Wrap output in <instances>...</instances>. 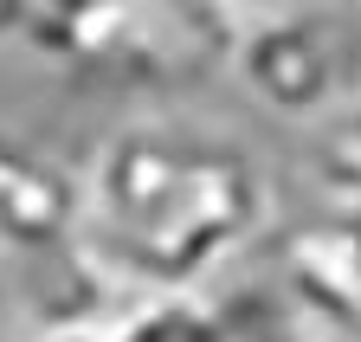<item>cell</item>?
<instances>
[{"label":"cell","mask_w":361,"mask_h":342,"mask_svg":"<svg viewBox=\"0 0 361 342\" xmlns=\"http://www.w3.org/2000/svg\"><path fill=\"white\" fill-rule=\"evenodd\" d=\"M168 13L188 32L194 52H219L233 65V59L297 39V32L361 26V0H168Z\"/></svg>","instance_id":"4"},{"label":"cell","mask_w":361,"mask_h":342,"mask_svg":"<svg viewBox=\"0 0 361 342\" xmlns=\"http://www.w3.org/2000/svg\"><path fill=\"white\" fill-rule=\"evenodd\" d=\"M303 168L323 200L361 207V78L303 130Z\"/></svg>","instance_id":"7"},{"label":"cell","mask_w":361,"mask_h":342,"mask_svg":"<svg viewBox=\"0 0 361 342\" xmlns=\"http://www.w3.org/2000/svg\"><path fill=\"white\" fill-rule=\"evenodd\" d=\"M278 233L271 168L188 116H129L71 175V259L116 297H188Z\"/></svg>","instance_id":"1"},{"label":"cell","mask_w":361,"mask_h":342,"mask_svg":"<svg viewBox=\"0 0 361 342\" xmlns=\"http://www.w3.org/2000/svg\"><path fill=\"white\" fill-rule=\"evenodd\" d=\"M71 245V175L0 136V259Z\"/></svg>","instance_id":"5"},{"label":"cell","mask_w":361,"mask_h":342,"mask_svg":"<svg viewBox=\"0 0 361 342\" xmlns=\"http://www.w3.org/2000/svg\"><path fill=\"white\" fill-rule=\"evenodd\" d=\"M32 342H97V323H59V329H39Z\"/></svg>","instance_id":"8"},{"label":"cell","mask_w":361,"mask_h":342,"mask_svg":"<svg viewBox=\"0 0 361 342\" xmlns=\"http://www.w3.org/2000/svg\"><path fill=\"white\" fill-rule=\"evenodd\" d=\"M0 26H13L39 59L78 71H142L168 32L188 46L168 0H0Z\"/></svg>","instance_id":"3"},{"label":"cell","mask_w":361,"mask_h":342,"mask_svg":"<svg viewBox=\"0 0 361 342\" xmlns=\"http://www.w3.org/2000/svg\"><path fill=\"white\" fill-rule=\"evenodd\" d=\"M278 310L310 342H361V207L316 200L278 233Z\"/></svg>","instance_id":"2"},{"label":"cell","mask_w":361,"mask_h":342,"mask_svg":"<svg viewBox=\"0 0 361 342\" xmlns=\"http://www.w3.org/2000/svg\"><path fill=\"white\" fill-rule=\"evenodd\" d=\"M264 317L271 310H252L239 297H213V291L142 297V304H123V317L97 323V342H252Z\"/></svg>","instance_id":"6"}]
</instances>
